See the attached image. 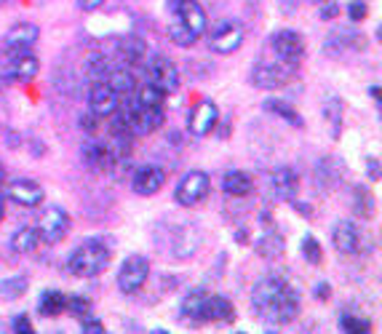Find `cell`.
<instances>
[{
    "instance_id": "cell-18",
    "label": "cell",
    "mask_w": 382,
    "mask_h": 334,
    "mask_svg": "<svg viewBox=\"0 0 382 334\" xmlns=\"http://www.w3.org/2000/svg\"><path fill=\"white\" fill-rule=\"evenodd\" d=\"M6 195L11 198L13 203H19V206H40L43 198H46V192L43 188L37 185L35 179H13L11 185L6 188Z\"/></svg>"
},
{
    "instance_id": "cell-23",
    "label": "cell",
    "mask_w": 382,
    "mask_h": 334,
    "mask_svg": "<svg viewBox=\"0 0 382 334\" xmlns=\"http://www.w3.org/2000/svg\"><path fill=\"white\" fill-rule=\"evenodd\" d=\"M201 321H216V323H233L236 321V308L227 297H219V294H209L206 302H203V313Z\"/></svg>"
},
{
    "instance_id": "cell-14",
    "label": "cell",
    "mask_w": 382,
    "mask_h": 334,
    "mask_svg": "<svg viewBox=\"0 0 382 334\" xmlns=\"http://www.w3.org/2000/svg\"><path fill=\"white\" fill-rule=\"evenodd\" d=\"M166 185V171L161 166H156V163H144V166H139L137 171H134L132 177V188L137 195H156V192H161V188Z\"/></svg>"
},
{
    "instance_id": "cell-49",
    "label": "cell",
    "mask_w": 382,
    "mask_h": 334,
    "mask_svg": "<svg viewBox=\"0 0 382 334\" xmlns=\"http://www.w3.org/2000/svg\"><path fill=\"white\" fill-rule=\"evenodd\" d=\"M108 0H78V6H81V11H88V13H94L99 11L102 6H105Z\"/></svg>"
},
{
    "instance_id": "cell-39",
    "label": "cell",
    "mask_w": 382,
    "mask_h": 334,
    "mask_svg": "<svg viewBox=\"0 0 382 334\" xmlns=\"http://www.w3.org/2000/svg\"><path fill=\"white\" fill-rule=\"evenodd\" d=\"M142 105H147V108H163V99H166V94L158 88L156 84H142L139 86V96H137Z\"/></svg>"
},
{
    "instance_id": "cell-40",
    "label": "cell",
    "mask_w": 382,
    "mask_h": 334,
    "mask_svg": "<svg viewBox=\"0 0 382 334\" xmlns=\"http://www.w3.org/2000/svg\"><path fill=\"white\" fill-rule=\"evenodd\" d=\"M108 70H110V64L102 54H94V57H88V59H86V75H88L91 81H105Z\"/></svg>"
},
{
    "instance_id": "cell-33",
    "label": "cell",
    "mask_w": 382,
    "mask_h": 334,
    "mask_svg": "<svg viewBox=\"0 0 382 334\" xmlns=\"http://www.w3.org/2000/svg\"><path fill=\"white\" fill-rule=\"evenodd\" d=\"M144 51H147V46H144L142 38L126 35V38H120L118 40V54L126 62H139L144 57Z\"/></svg>"
},
{
    "instance_id": "cell-38",
    "label": "cell",
    "mask_w": 382,
    "mask_h": 334,
    "mask_svg": "<svg viewBox=\"0 0 382 334\" xmlns=\"http://www.w3.org/2000/svg\"><path fill=\"white\" fill-rule=\"evenodd\" d=\"M168 38H171V43H177L180 48H190L192 43L198 40V38L192 35L190 30H187V27H185V24L177 19V16L168 22Z\"/></svg>"
},
{
    "instance_id": "cell-31",
    "label": "cell",
    "mask_w": 382,
    "mask_h": 334,
    "mask_svg": "<svg viewBox=\"0 0 382 334\" xmlns=\"http://www.w3.org/2000/svg\"><path fill=\"white\" fill-rule=\"evenodd\" d=\"M262 110L265 113H273V115H278V118H284L286 123H291V126H302V115H299L297 110L291 108V105H286V102H281V99H265L262 102Z\"/></svg>"
},
{
    "instance_id": "cell-30",
    "label": "cell",
    "mask_w": 382,
    "mask_h": 334,
    "mask_svg": "<svg viewBox=\"0 0 382 334\" xmlns=\"http://www.w3.org/2000/svg\"><path fill=\"white\" fill-rule=\"evenodd\" d=\"M30 289V275L19 273V275H8L0 281V299H19L22 294H27Z\"/></svg>"
},
{
    "instance_id": "cell-34",
    "label": "cell",
    "mask_w": 382,
    "mask_h": 334,
    "mask_svg": "<svg viewBox=\"0 0 382 334\" xmlns=\"http://www.w3.org/2000/svg\"><path fill=\"white\" fill-rule=\"evenodd\" d=\"M281 251H284V238H281L275 230H267L262 236V241L257 243V254H260V257H267V260L281 257Z\"/></svg>"
},
{
    "instance_id": "cell-55",
    "label": "cell",
    "mask_w": 382,
    "mask_h": 334,
    "mask_svg": "<svg viewBox=\"0 0 382 334\" xmlns=\"http://www.w3.org/2000/svg\"><path fill=\"white\" fill-rule=\"evenodd\" d=\"M308 3H316V6H318V3H323V0H308Z\"/></svg>"
},
{
    "instance_id": "cell-9",
    "label": "cell",
    "mask_w": 382,
    "mask_h": 334,
    "mask_svg": "<svg viewBox=\"0 0 382 334\" xmlns=\"http://www.w3.org/2000/svg\"><path fill=\"white\" fill-rule=\"evenodd\" d=\"M297 316H299V294L286 284V287L281 289V294L270 302V308H267L260 318H265L267 323H275V326H286V323H291Z\"/></svg>"
},
{
    "instance_id": "cell-10",
    "label": "cell",
    "mask_w": 382,
    "mask_h": 334,
    "mask_svg": "<svg viewBox=\"0 0 382 334\" xmlns=\"http://www.w3.org/2000/svg\"><path fill=\"white\" fill-rule=\"evenodd\" d=\"M198 249H201V230L192 225V222H182V225H177L171 230V243H168L171 257L190 260Z\"/></svg>"
},
{
    "instance_id": "cell-42",
    "label": "cell",
    "mask_w": 382,
    "mask_h": 334,
    "mask_svg": "<svg viewBox=\"0 0 382 334\" xmlns=\"http://www.w3.org/2000/svg\"><path fill=\"white\" fill-rule=\"evenodd\" d=\"M67 311L72 313V316H86V313H91V299L88 297H81V294H72V297H67Z\"/></svg>"
},
{
    "instance_id": "cell-36",
    "label": "cell",
    "mask_w": 382,
    "mask_h": 334,
    "mask_svg": "<svg viewBox=\"0 0 382 334\" xmlns=\"http://www.w3.org/2000/svg\"><path fill=\"white\" fill-rule=\"evenodd\" d=\"M340 329L345 334H366L371 332V321L364 318V316H356V313H342L340 316Z\"/></svg>"
},
{
    "instance_id": "cell-47",
    "label": "cell",
    "mask_w": 382,
    "mask_h": 334,
    "mask_svg": "<svg viewBox=\"0 0 382 334\" xmlns=\"http://www.w3.org/2000/svg\"><path fill=\"white\" fill-rule=\"evenodd\" d=\"M313 294H316L318 302H326V299L332 297V287H329V281H318L316 289H313Z\"/></svg>"
},
{
    "instance_id": "cell-4",
    "label": "cell",
    "mask_w": 382,
    "mask_h": 334,
    "mask_svg": "<svg viewBox=\"0 0 382 334\" xmlns=\"http://www.w3.org/2000/svg\"><path fill=\"white\" fill-rule=\"evenodd\" d=\"M297 78V64L291 62H257L249 72V81L260 91H278Z\"/></svg>"
},
{
    "instance_id": "cell-52",
    "label": "cell",
    "mask_w": 382,
    "mask_h": 334,
    "mask_svg": "<svg viewBox=\"0 0 382 334\" xmlns=\"http://www.w3.org/2000/svg\"><path fill=\"white\" fill-rule=\"evenodd\" d=\"M369 96H371V99H374V105L380 108V84L369 86Z\"/></svg>"
},
{
    "instance_id": "cell-6",
    "label": "cell",
    "mask_w": 382,
    "mask_h": 334,
    "mask_svg": "<svg viewBox=\"0 0 382 334\" xmlns=\"http://www.w3.org/2000/svg\"><path fill=\"white\" fill-rule=\"evenodd\" d=\"M243 40H246V30H243V24L236 22V19H225V22H219L212 30V35H209V48L219 54V57H227V54H236L241 46H243Z\"/></svg>"
},
{
    "instance_id": "cell-53",
    "label": "cell",
    "mask_w": 382,
    "mask_h": 334,
    "mask_svg": "<svg viewBox=\"0 0 382 334\" xmlns=\"http://www.w3.org/2000/svg\"><path fill=\"white\" fill-rule=\"evenodd\" d=\"M297 212H299V214H302V217H311V214H313L311 206H305V203H297Z\"/></svg>"
},
{
    "instance_id": "cell-11",
    "label": "cell",
    "mask_w": 382,
    "mask_h": 334,
    "mask_svg": "<svg viewBox=\"0 0 382 334\" xmlns=\"http://www.w3.org/2000/svg\"><path fill=\"white\" fill-rule=\"evenodd\" d=\"M270 46H273L278 59L291 62V64H297L302 59V54H305V40H302V33H297V30H278V33H273Z\"/></svg>"
},
{
    "instance_id": "cell-22",
    "label": "cell",
    "mask_w": 382,
    "mask_h": 334,
    "mask_svg": "<svg viewBox=\"0 0 382 334\" xmlns=\"http://www.w3.org/2000/svg\"><path fill=\"white\" fill-rule=\"evenodd\" d=\"M364 35L356 33V30H335L332 35L326 38L323 43V51L332 54V57H342L347 51H356V48H364Z\"/></svg>"
},
{
    "instance_id": "cell-7",
    "label": "cell",
    "mask_w": 382,
    "mask_h": 334,
    "mask_svg": "<svg viewBox=\"0 0 382 334\" xmlns=\"http://www.w3.org/2000/svg\"><path fill=\"white\" fill-rule=\"evenodd\" d=\"M209 188H212V179L206 171L201 168H192L187 171L185 177L180 179V185H177V190H174V201L185 206V209H190L195 203H201L206 195H209Z\"/></svg>"
},
{
    "instance_id": "cell-54",
    "label": "cell",
    "mask_w": 382,
    "mask_h": 334,
    "mask_svg": "<svg viewBox=\"0 0 382 334\" xmlns=\"http://www.w3.org/2000/svg\"><path fill=\"white\" fill-rule=\"evenodd\" d=\"M6 182V168H3V163H0V185Z\"/></svg>"
},
{
    "instance_id": "cell-19",
    "label": "cell",
    "mask_w": 382,
    "mask_h": 334,
    "mask_svg": "<svg viewBox=\"0 0 382 334\" xmlns=\"http://www.w3.org/2000/svg\"><path fill=\"white\" fill-rule=\"evenodd\" d=\"M332 243L342 257H353L361 246V233L359 227L353 225L350 219H337L335 230H332Z\"/></svg>"
},
{
    "instance_id": "cell-51",
    "label": "cell",
    "mask_w": 382,
    "mask_h": 334,
    "mask_svg": "<svg viewBox=\"0 0 382 334\" xmlns=\"http://www.w3.org/2000/svg\"><path fill=\"white\" fill-rule=\"evenodd\" d=\"M6 203H8V195H6V188L0 185V222L6 219Z\"/></svg>"
},
{
    "instance_id": "cell-3",
    "label": "cell",
    "mask_w": 382,
    "mask_h": 334,
    "mask_svg": "<svg viewBox=\"0 0 382 334\" xmlns=\"http://www.w3.org/2000/svg\"><path fill=\"white\" fill-rule=\"evenodd\" d=\"M37 72H40V59L30 48H22V51L3 48L0 51V81L27 84V81L37 78Z\"/></svg>"
},
{
    "instance_id": "cell-44",
    "label": "cell",
    "mask_w": 382,
    "mask_h": 334,
    "mask_svg": "<svg viewBox=\"0 0 382 334\" xmlns=\"http://www.w3.org/2000/svg\"><path fill=\"white\" fill-rule=\"evenodd\" d=\"M366 13H369V8H366V3H364V0H350V6H347V16H350L353 22H361Z\"/></svg>"
},
{
    "instance_id": "cell-25",
    "label": "cell",
    "mask_w": 382,
    "mask_h": 334,
    "mask_svg": "<svg viewBox=\"0 0 382 334\" xmlns=\"http://www.w3.org/2000/svg\"><path fill=\"white\" fill-rule=\"evenodd\" d=\"M64 311H67V294L59 292V289H46L37 299V313L43 318H57Z\"/></svg>"
},
{
    "instance_id": "cell-32",
    "label": "cell",
    "mask_w": 382,
    "mask_h": 334,
    "mask_svg": "<svg viewBox=\"0 0 382 334\" xmlns=\"http://www.w3.org/2000/svg\"><path fill=\"white\" fill-rule=\"evenodd\" d=\"M323 113H326V120L332 123V137L337 139L342 134V120H345V105H342V99L340 96H329Z\"/></svg>"
},
{
    "instance_id": "cell-56",
    "label": "cell",
    "mask_w": 382,
    "mask_h": 334,
    "mask_svg": "<svg viewBox=\"0 0 382 334\" xmlns=\"http://www.w3.org/2000/svg\"><path fill=\"white\" fill-rule=\"evenodd\" d=\"M6 3H8V0H0V8H3V6H6Z\"/></svg>"
},
{
    "instance_id": "cell-8",
    "label": "cell",
    "mask_w": 382,
    "mask_h": 334,
    "mask_svg": "<svg viewBox=\"0 0 382 334\" xmlns=\"http://www.w3.org/2000/svg\"><path fill=\"white\" fill-rule=\"evenodd\" d=\"M70 227L72 219L62 206H48L46 212L40 214V222H37V236L46 243H59V241L67 238Z\"/></svg>"
},
{
    "instance_id": "cell-27",
    "label": "cell",
    "mask_w": 382,
    "mask_h": 334,
    "mask_svg": "<svg viewBox=\"0 0 382 334\" xmlns=\"http://www.w3.org/2000/svg\"><path fill=\"white\" fill-rule=\"evenodd\" d=\"M105 84L118 96H129L134 88H137V81H134L132 70H126V67H110L108 75H105Z\"/></svg>"
},
{
    "instance_id": "cell-26",
    "label": "cell",
    "mask_w": 382,
    "mask_h": 334,
    "mask_svg": "<svg viewBox=\"0 0 382 334\" xmlns=\"http://www.w3.org/2000/svg\"><path fill=\"white\" fill-rule=\"evenodd\" d=\"M222 190L227 195H233V198H243V195H249L254 190V182L246 171H241V168H233V171H227L225 179H222Z\"/></svg>"
},
{
    "instance_id": "cell-24",
    "label": "cell",
    "mask_w": 382,
    "mask_h": 334,
    "mask_svg": "<svg viewBox=\"0 0 382 334\" xmlns=\"http://www.w3.org/2000/svg\"><path fill=\"white\" fill-rule=\"evenodd\" d=\"M209 297L206 289H190L180 302V316L187 323H201V313H203V302Z\"/></svg>"
},
{
    "instance_id": "cell-21",
    "label": "cell",
    "mask_w": 382,
    "mask_h": 334,
    "mask_svg": "<svg viewBox=\"0 0 382 334\" xmlns=\"http://www.w3.org/2000/svg\"><path fill=\"white\" fill-rule=\"evenodd\" d=\"M270 188H273L278 201H294L299 190V177L291 166H278L270 174Z\"/></svg>"
},
{
    "instance_id": "cell-13",
    "label": "cell",
    "mask_w": 382,
    "mask_h": 334,
    "mask_svg": "<svg viewBox=\"0 0 382 334\" xmlns=\"http://www.w3.org/2000/svg\"><path fill=\"white\" fill-rule=\"evenodd\" d=\"M118 105L120 96L105 81H94V86L88 88V113H94L96 118H108L118 110Z\"/></svg>"
},
{
    "instance_id": "cell-16",
    "label": "cell",
    "mask_w": 382,
    "mask_h": 334,
    "mask_svg": "<svg viewBox=\"0 0 382 334\" xmlns=\"http://www.w3.org/2000/svg\"><path fill=\"white\" fill-rule=\"evenodd\" d=\"M174 16L180 19L195 38H201L206 33V11L198 0H174Z\"/></svg>"
},
{
    "instance_id": "cell-17",
    "label": "cell",
    "mask_w": 382,
    "mask_h": 334,
    "mask_svg": "<svg viewBox=\"0 0 382 334\" xmlns=\"http://www.w3.org/2000/svg\"><path fill=\"white\" fill-rule=\"evenodd\" d=\"M216 120H219V108H216L212 99H201V102L192 108L187 129H190L192 137H206V134H212Z\"/></svg>"
},
{
    "instance_id": "cell-35",
    "label": "cell",
    "mask_w": 382,
    "mask_h": 334,
    "mask_svg": "<svg viewBox=\"0 0 382 334\" xmlns=\"http://www.w3.org/2000/svg\"><path fill=\"white\" fill-rule=\"evenodd\" d=\"M353 212H356V217H361V219H371V214H374V198H371V192L366 190V188H356L353 190Z\"/></svg>"
},
{
    "instance_id": "cell-29",
    "label": "cell",
    "mask_w": 382,
    "mask_h": 334,
    "mask_svg": "<svg viewBox=\"0 0 382 334\" xmlns=\"http://www.w3.org/2000/svg\"><path fill=\"white\" fill-rule=\"evenodd\" d=\"M40 243V236H37V227H19L11 236V249L16 254H33Z\"/></svg>"
},
{
    "instance_id": "cell-37",
    "label": "cell",
    "mask_w": 382,
    "mask_h": 334,
    "mask_svg": "<svg viewBox=\"0 0 382 334\" xmlns=\"http://www.w3.org/2000/svg\"><path fill=\"white\" fill-rule=\"evenodd\" d=\"M316 179H318V188H321L323 192L335 190V185L340 182V174L335 171V166H332V161H329V158H323L321 163L316 166Z\"/></svg>"
},
{
    "instance_id": "cell-5",
    "label": "cell",
    "mask_w": 382,
    "mask_h": 334,
    "mask_svg": "<svg viewBox=\"0 0 382 334\" xmlns=\"http://www.w3.org/2000/svg\"><path fill=\"white\" fill-rule=\"evenodd\" d=\"M150 278V260L144 254H129L118 267V289L123 294H137Z\"/></svg>"
},
{
    "instance_id": "cell-28",
    "label": "cell",
    "mask_w": 382,
    "mask_h": 334,
    "mask_svg": "<svg viewBox=\"0 0 382 334\" xmlns=\"http://www.w3.org/2000/svg\"><path fill=\"white\" fill-rule=\"evenodd\" d=\"M83 163L88 168H94V171H102V168L112 166L110 147H108V144H99V142L83 144Z\"/></svg>"
},
{
    "instance_id": "cell-48",
    "label": "cell",
    "mask_w": 382,
    "mask_h": 334,
    "mask_svg": "<svg viewBox=\"0 0 382 334\" xmlns=\"http://www.w3.org/2000/svg\"><path fill=\"white\" fill-rule=\"evenodd\" d=\"M81 129H83L88 137H94L96 134V115L94 113H86L83 118H81Z\"/></svg>"
},
{
    "instance_id": "cell-46",
    "label": "cell",
    "mask_w": 382,
    "mask_h": 334,
    "mask_svg": "<svg viewBox=\"0 0 382 334\" xmlns=\"http://www.w3.org/2000/svg\"><path fill=\"white\" fill-rule=\"evenodd\" d=\"M318 6H321V19L323 22H332V19H335L337 13H340V6H337L335 0H323V3H318Z\"/></svg>"
},
{
    "instance_id": "cell-43",
    "label": "cell",
    "mask_w": 382,
    "mask_h": 334,
    "mask_svg": "<svg viewBox=\"0 0 382 334\" xmlns=\"http://www.w3.org/2000/svg\"><path fill=\"white\" fill-rule=\"evenodd\" d=\"M81 332H86V334H105L108 332V326L105 323L99 321V318H94L91 313H86V316H81Z\"/></svg>"
},
{
    "instance_id": "cell-15",
    "label": "cell",
    "mask_w": 382,
    "mask_h": 334,
    "mask_svg": "<svg viewBox=\"0 0 382 334\" xmlns=\"http://www.w3.org/2000/svg\"><path fill=\"white\" fill-rule=\"evenodd\" d=\"M286 287V281L284 278H278V275H267V278H260L254 289H251V308L257 316H262L267 308H270V302H273L278 294H281V289Z\"/></svg>"
},
{
    "instance_id": "cell-45",
    "label": "cell",
    "mask_w": 382,
    "mask_h": 334,
    "mask_svg": "<svg viewBox=\"0 0 382 334\" xmlns=\"http://www.w3.org/2000/svg\"><path fill=\"white\" fill-rule=\"evenodd\" d=\"M11 329H13L16 334H33V321H30V316H24V313L13 316Z\"/></svg>"
},
{
    "instance_id": "cell-12",
    "label": "cell",
    "mask_w": 382,
    "mask_h": 334,
    "mask_svg": "<svg viewBox=\"0 0 382 334\" xmlns=\"http://www.w3.org/2000/svg\"><path fill=\"white\" fill-rule=\"evenodd\" d=\"M150 84H156L163 94L180 91V70L168 57H153L150 62Z\"/></svg>"
},
{
    "instance_id": "cell-1",
    "label": "cell",
    "mask_w": 382,
    "mask_h": 334,
    "mask_svg": "<svg viewBox=\"0 0 382 334\" xmlns=\"http://www.w3.org/2000/svg\"><path fill=\"white\" fill-rule=\"evenodd\" d=\"M110 263V249L105 241L88 238L78 243L72 254L67 257V270L78 278H96Z\"/></svg>"
},
{
    "instance_id": "cell-20",
    "label": "cell",
    "mask_w": 382,
    "mask_h": 334,
    "mask_svg": "<svg viewBox=\"0 0 382 334\" xmlns=\"http://www.w3.org/2000/svg\"><path fill=\"white\" fill-rule=\"evenodd\" d=\"M40 38V27L33 22H19L8 27V33L3 35V48H11V51H22V48H33Z\"/></svg>"
},
{
    "instance_id": "cell-41",
    "label": "cell",
    "mask_w": 382,
    "mask_h": 334,
    "mask_svg": "<svg viewBox=\"0 0 382 334\" xmlns=\"http://www.w3.org/2000/svg\"><path fill=\"white\" fill-rule=\"evenodd\" d=\"M302 257H305L311 265H321V260H323L321 243H318V241H316V236H311V233L302 238Z\"/></svg>"
},
{
    "instance_id": "cell-2",
    "label": "cell",
    "mask_w": 382,
    "mask_h": 334,
    "mask_svg": "<svg viewBox=\"0 0 382 334\" xmlns=\"http://www.w3.org/2000/svg\"><path fill=\"white\" fill-rule=\"evenodd\" d=\"M115 115L123 120L132 137H147L163 126V108H147L139 99H126L123 105H118Z\"/></svg>"
},
{
    "instance_id": "cell-50",
    "label": "cell",
    "mask_w": 382,
    "mask_h": 334,
    "mask_svg": "<svg viewBox=\"0 0 382 334\" xmlns=\"http://www.w3.org/2000/svg\"><path fill=\"white\" fill-rule=\"evenodd\" d=\"M366 174H369L374 182L380 179V161H377V158H371L369 163H366Z\"/></svg>"
}]
</instances>
